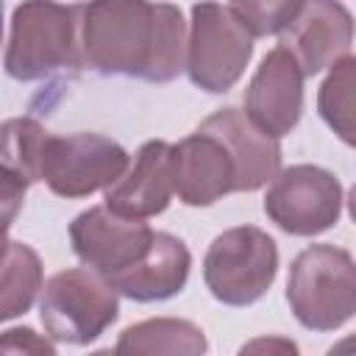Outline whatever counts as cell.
Segmentation results:
<instances>
[{"instance_id": "6da1fadb", "label": "cell", "mask_w": 356, "mask_h": 356, "mask_svg": "<svg viewBox=\"0 0 356 356\" xmlns=\"http://www.w3.org/2000/svg\"><path fill=\"white\" fill-rule=\"evenodd\" d=\"M159 28V3L89 0L81 3L78 36L83 67L103 75H147Z\"/></svg>"}, {"instance_id": "7a4b0ae2", "label": "cell", "mask_w": 356, "mask_h": 356, "mask_svg": "<svg viewBox=\"0 0 356 356\" xmlns=\"http://www.w3.org/2000/svg\"><path fill=\"white\" fill-rule=\"evenodd\" d=\"M81 3L61 6L56 0H25L14 8L11 36L6 47V72L14 81H44L61 70H81L78 36Z\"/></svg>"}, {"instance_id": "3957f363", "label": "cell", "mask_w": 356, "mask_h": 356, "mask_svg": "<svg viewBox=\"0 0 356 356\" xmlns=\"http://www.w3.org/2000/svg\"><path fill=\"white\" fill-rule=\"evenodd\" d=\"M286 300L309 331H337L356 312V267L348 250L309 245L289 267Z\"/></svg>"}, {"instance_id": "277c9868", "label": "cell", "mask_w": 356, "mask_h": 356, "mask_svg": "<svg viewBox=\"0 0 356 356\" xmlns=\"http://www.w3.org/2000/svg\"><path fill=\"white\" fill-rule=\"evenodd\" d=\"M117 314L120 292L92 267L61 270L42 289L39 317L53 342L89 345L117 320Z\"/></svg>"}, {"instance_id": "5b68a950", "label": "cell", "mask_w": 356, "mask_h": 356, "mask_svg": "<svg viewBox=\"0 0 356 356\" xmlns=\"http://www.w3.org/2000/svg\"><path fill=\"white\" fill-rule=\"evenodd\" d=\"M253 56V33L231 6L197 3L192 6V28L186 39L184 70L197 89L211 95L228 92L245 72Z\"/></svg>"}, {"instance_id": "8992f818", "label": "cell", "mask_w": 356, "mask_h": 356, "mask_svg": "<svg viewBox=\"0 0 356 356\" xmlns=\"http://www.w3.org/2000/svg\"><path fill=\"white\" fill-rule=\"evenodd\" d=\"M278 248L256 225H236L214 236L203 259V281L225 306L256 303L275 281Z\"/></svg>"}, {"instance_id": "52a82bcc", "label": "cell", "mask_w": 356, "mask_h": 356, "mask_svg": "<svg viewBox=\"0 0 356 356\" xmlns=\"http://www.w3.org/2000/svg\"><path fill=\"white\" fill-rule=\"evenodd\" d=\"M128 167V153L120 142L100 134H70L44 139L42 181L58 197H86L111 186Z\"/></svg>"}, {"instance_id": "ba28073f", "label": "cell", "mask_w": 356, "mask_h": 356, "mask_svg": "<svg viewBox=\"0 0 356 356\" xmlns=\"http://www.w3.org/2000/svg\"><path fill=\"white\" fill-rule=\"evenodd\" d=\"M264 211L292 236L323 234L342 214V184L314 164L278 170L264 195Z\"/></svg>"}, {"instance_id": "9c48e42d", "label": "cell", "mask_w": 356, "mask_h": 356, "mask_svg": "<svg viewBox=\"0 0 356 356\" xmlns=\"http://www.w3.org/2000/svg\"><path fill=\"white\" fill-rule=\"evenodd\" d=\"M153 228L134 217H120L108 206H92L70 222V242L75 256L111 278L131 267L150 245Z\"/></svg>"}, {"instance_id": "30bf717a", "label": "cell", "mask_w": 356, "mask_h": 356, "mask_svg": "<svg viewBox=\"0 0 356 356\" xmlns=\"http://www.w3.org/2000/svg\"><path fill=\"white\" fill-rule=\"evenodd\" d=\"M353 17L339 0H303L295 19L281 31V47L303 75H317L350 56Z\"/></svg>"}, {"instance_id": "8fae6325", "label": "cell", "mask_w": 356, "mask_h": 356, "mask_svg": "<svg viewBox=\"0 0 356 356\" xmlns=\"http://www.w3.org/2000/svg\"><path fill=\"white\" fill-rule=\"evenodd\" d=\"M303 78L306 75L300 72L289 50L281 44L273 47L261 58L245 92V114L250 117V122L270 136L289 134L303 111Z\"/></svg>"}, {"instance_id": "7c38bea8", "label": "cell", "mask_w": 356, "mask_h": 356, "mask_svg": "<svg viewBox=\"0 0 356 356\" xmlns=\"http://www.w3.org/2000/svg\"><path fill=\"white\" fill-rule=\"evenodd\" d=\"M172 192L186 206H211L236 192V170L228 150L206 131L170 145Z\"/></svg>"}, {"instance_id": "4fadbf2b", "label": "cell", "mask_w": 356, "mask_h": 356, "mask_svg": "<svg viewBox=\"0 0 356 356\" xmlns=\"http://www.w3.org/2000/svg\"><path fill=\"white\" fill-rule=\"evenodd\" d=\"M197 131L211 134L231 156L236 170V192H253L273 181L281 170V145L278 136H270L250 117L234 106H225L206 117Z\"/></svg>"}, {"instance_id": "5bb4252c", "label": "cell", "mask_w": 356, "mask_h": 356, "mask_svg": "<svg viewBox=\"0 0 356 356\" xmlns=\"http://www.w3.org/2000/svg\"><path fill=\"white\" fill-rule=\"evenodd\" d=\"M172 197V170H170V145L164 139L145 142L134 164L106 186V206L120 217L147 220L161 214Z\"/></svg>"}, {"instance_id": "9a60e30c", "label": "cell", "mask_w": 356, "mask_h": 356, "mask_svg": "<svg viewBox=\"0 0 356 356\" xmlns=\"http://www.w3.org/2000/svg\"><path fill=\"white\" fill-rule=\"evenodd\" d=\"M189 267L192 256L186 245L172 234L153 231L147 250L131 267L114 273L108 281L120 295L139 303H153L178 295L189 278Z\"/></svg>"}, {"instance_id": "2e32d148", "label": "cell", "mask_w": 356, "mask_h": 356, "mask_svg": "<svg viewBox=\"0 0 356 356\" xmlns=\"http://www.w3.org/2000/svg\"><path fill=\"white\" fill-rule=\"evenodd\" d=\"M114 350L117 353H128V356H142V353H186V356H197V353L206 350V337L189 320L153 317V320H142L136 325H128L120 334Z\"/></svg>"}, {"instance_id": "e0dca14e", "label": "cell", "mask_w": 356, "mask_h": 356, "mask_svg": "<svg viewBox=\"0 0 356 356\" xmlns=\"http://www.w3.org/2000/svg\"><path fill=\"white\" fill-rule=\"evenodd\" d=\"M42 289L39 253L25 242H11L0 259V323L25 314Z\"/></svg>"}, {"instance_id": "ac0fdd59", "label": "cell", "mask_w": 356, "mask_h": 356, "mask_svg": "<svg viewBox=\"0 0 356 356\" xmlns=\"http://www.w3.org/2000/svg\"><path fill=\"white\" fill-rule=\"evenodd\" d=\"M47 131L31 117H14L0 125V164L25 184L42 181V153Z\"/></svg>"}, {"instance_id": "d6986e66", "label": "cell", "mask_w": 356, "mask_h": 356, "mask_svg": "<svg viewBox=\"0 0 356 356\" xmlns=\"http://www.w3.org/2000/svg\"><path fill=\"white\" fill-rule=\"evenodd\" d=\"M353 56L339 58L323 81L317 97L320 117L328 122L334 134H339L345 145H353Z\"/></svg>"}, {"instance_id": "ffe728a7", "label": "cell", "mask_w": 356, "mask_h": 356, "mask_svg": "<svg viewBox=\"0 0 356 356\" xmlns=\"http://www.w3.org/2000/svg\"><path fill=\"white\" fill-rule=\"evenodd\" d=\"M300 6L303 0H250V3H234L231 8L256 39V36L281 33L295 19Z\"/></svg>"}, {"instance_id": "44dd1931", "label": "cell", "mask_w": 356, "mask_h": 356, "mask_svg": "<svg viewBox=\"0 0 356 356\" xmlns=\"http://www.w3.org/2000/svg\"><path fill=\"white\" fill-rule=\"evenodd\" d=\"M25 189H28V184L17 172H11L8 167L0 164V234H6L11 228V222L17 220V214L22 211Z\"/></svg>"}, {"instance_id": "7402d4cb", "label": "cell", "mask_w": 356, "mask_h": 356, "mask_svg": "<svg viewBox=\"0 0 356 356\" xmlns=\"http://www.w3.org/2000/svg\"><path fill=\"white\" fill-rule=\"evenodd\" d=\"M0 353H56V345L33 328H8L0 334Z\"/></svg>"}, {"instance_id": "603a6c76", "label": "cell", "mask_w": 356, "mask_h": 356, "mask_svg": "<svg viewBox=\"0 0 356 356\" xmlns=\"http://www.w3.org/2000/svg\"><path fill=\"white\" fill-rule=\"evenodd\" d=\"M6 248H8V239H6V234H0V259L6 256Z\"/></svg>"}, {"instance_id": "cb8c5ba5", "label": "cell", "mask_w": 356, "mask_h": 356, "mask_svg": "<svg viewBox=\"0 0 356 356\" xmlns=\"http://www.w3.org/2000/svg\"><path fill=\"white\" fill-rule=\"evenodd\" d=\"M0 39H3V0H0Z\"/></svg>"}, {"instance_id": "d4e9b609", "label": "cell", "mask_w": 356, "mask_h": 356, "mask_svg": "<svg viewBox=\"0 0 356 356\" xmlns=\"http://www.w3.org/2000/svg\"><path fill=\"white\" fill-rule=\"evenodd\" d=\"M231 3H250V0H231Z\"/></svg>"}]
</instances>
